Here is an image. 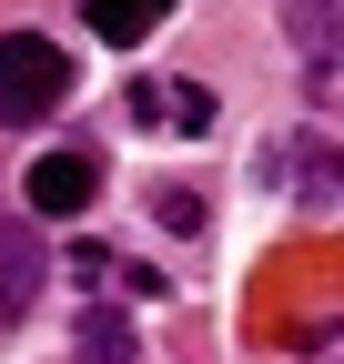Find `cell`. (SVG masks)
I'll list each match as a JSON object with an SVG mask.
<instances>
[{
  "instance_id": "cell-1",
  "label": "cell",
  "mask_w": 344,
  "mask_h": 364,
  "mask_svg": "<svg viewBox=\"0 0 344 364\" xmlns=\"http://www.w3.org/2000/svg\"><path fill=\"white\" fill-rule=\"evenodd\" d=\"M71 102V51L41 31H0V132H31Z\"/></svg>"
},
{
  "instance_id": "cell-2",
  "label": "cell",
  "mask_w": 344,
  "mask_h": 364,
  "mask_svg": "<svg viewBox=\"0 0 344 364\" xmlns=\"http://www.w3.org/2000/svg\"><path fill=\"white\" fill-rule=\"evenodd\" d=\"M51 284V243L41 233H21V223H0V334L31 314V294Z\"/></svg>"
},
{
  "instance_id": "cell-3",
  "label": "cell",
  "mask_w": 344,
  "mask_h": 364,
  "mask_svg": "<svg viewBox=\"0 0 344 364\" xmlns=\"http://www.w3.org/2000/svg\"><path fill=\"white\" fill-rule=\"evenodd\" d=\"M71 273H81V284H102V294H122V304H162V294H172L142 253H112V243H71Z\"/></svg>"
},
{
  "instance_id": "cell-4",
  "label": "cell",
  "mask_w": 344,
  "mask_h": 364,
  "mask_svg": "<svg viewBox=\"0 0 344 364\" xmlns=\"http://www.w3.org/2000/svg\"><path fill=\"white\" fill-rule=\"evenodd\" d=\"M92 193H102V162H92V152H41V162H31V203H41V213H81Z\"/></svg>"
},
{
  "instance_id": "cell-5",
  "label": "cell",
  "mask_w": 344,
  "mask_h": 364,
  "mask_svg": "<svg viewBox=\"0 0 344 364\" xmlns=\"http://www.w3.org/2000/svg\"><path fill=\"white\" fill-rule=\"evenodd\" d=\"M81 21H92L102 41H122V51H132V41H152V31L172 21V0H81Z\"/></svg>"
},
{
  "instance_id": "cell-6",
  "label": "cell",
  "mask_w": 344,
  "mask_h": 364,
  "mask_svg": "<svg viewBox=\"0 0 344 364\" xmlns=\"http://www.w3.org/2000/svg\"><path fill=\"white\" fill-rule=\"evenodd\" d=\"M81 364H132L142 354V334H132V314H112V304H92V314H81Z\"/></svg>"
},
{
  "instance_id": "cell-7",
  "label": "cell",
  "mask_w": 344,
  "mask_h": 364,
  "mask_svg": "<svg viewBox=\"0 0 344 364\" xmlns=\"http://www.w3.org/2000/svg\"><path fill=\"white\" fill-rule=\"evenodd\" d=\"M132 122H172V132H203L213 102L203 91H172V81H132Z\"/></svg>"
},
{
  "instance_id": "cell-8",
  "label": "cell",
  "mask_w": 344,
  "mask_h": 364,
  "mask_svg": "<svg viewBox=\"0 0 344 364\" xmlns=\"http://www.w3.org/2000/svg\"><path fill=\"white\" fill-rule=\"evenodd\" d=\"M284 31L314 41V61H324V51H334V0H284Z\"/></svg>"
},
{
  "instance_id": "cell-9",
  "label": "cell",
  "mask_w": 344,
  "mask_h": 364,
  "mask_svg": "<svg viewBox=\"0 0 344 364\" xmlns=\"http://www.w3.org/2000/svg\"><path fill=\"white\" fill-rule=\"evenodd\" d=\"M152 213L172 223V233H203V203H193V193H152Z\"/></svg>"
}]
</instances>
